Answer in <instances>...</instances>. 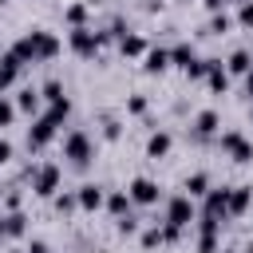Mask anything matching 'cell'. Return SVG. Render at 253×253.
Segmentation results:
<instances>
[{"mask_svg":"<svg viewBox=\"0 0 253 253\" xmlns=\"http://www.w3.org/2000/svg\"><path fill=\"white\" fill-rule=\"evenodd\" d=\"M221 150H225L233 162H249V158H253V142H249L241 130H225V134H221Z\"/></svg>","mask_w":253,"mask_h":253,"instance_id":"cell-1","label":"cell"},{"mask_svg":"<svg viewBox=\"0 0 253 253\" xmlns=\"http://www.w3.org/2000/svg\"><path fill=\"white\" fill-rule=\"evenodd\" d=\"M63 154L75 162V166H83V162H91V138L83 134V130H75V134H67V142H63Z\"/></svg>","mask_w":253,"mask_h":253,"instance_id":"cell-4","label":"cell"},{"mask_svg":"<svg viewBox=\"0 0 253 253\" xmlns=\"http://www.w3.org/2000/svg\"><path fill=\"white\" fill-rule=\"evenodd\" d=\"M32 47H36V59H51L59 51V40L51 32H32Z\"/></svg>","mask_w":253,"mask_h":253,"instance_id":"cell-8","label":"cell"},{"mask_svg":"<svg viewBox=\"0 0 253 253\" xmlns=\"http://www.w3.org/2000/svg\"><path fill=\"white\" fill-rule=\"evenodd\" d=\"M170 63H174V67H182V71L190 75V71H194V63H198V51H194L190 43H178V47L170 51Z\"/></svg>","mask_w":253,"mask_h":253,"instance_id":"cell-12","label":"cell"},{"mask_svg":"<svg viewBox=\"0 0 253 253\" xmlns=\"http://www.w3.org/2000/svg\"><path fill=\"white\" fill-rule=\"evenodd\" d=\"M225 253H233V249H225Z\"/></svg>","mask_w":253,"mask_h":253,"instance_id":"cell-39","label":"cell"},{"mask_svg":"<svg viewBox=\"0 0 253 253\" xmlns=\"http://www.w3.org/2000/svg\"><path fill=\"white\" fill-rule=\"evenodd\" d=\"M32 190H36L40 198H51V194L59 190V166H40V170H36Z\"/></svg>","mask_w":253,"mask_h":253,"instance_id":"cell-5","label":"cell"},{"mask_svg":"<svg viewBox=\"0 0 253 253\" xmlns=\"http://www.w3.org/2000/svg\"><path fill=\"white\" fill-rule=\"evenodd\" d=\"M75 206H79L75 194H59V198H55V210H59V213H67V210H75Z\"/></svg>","mask_w":253,"mask_h":253,"instance_id":"cell-27","label":"cell"},{"mask_svg":"<svg viewBox=\"0 0 253 253\" xmlns=\"http://www.w3.org/2000/svg\"><path fill=\"white\" fill-rule=\"evenodd\" d=\"M71 47H75L83 59H91V55L103 47V36H95L91 28H71Z\"/></svg>","mask_w":253,"mask_h":253,"instance_id":"cell-3","label":"cell"},{"mask_svg":"<svg viewBox=\"0 0 253 253\" xmlns=\"http://www.w3.org/2000/svg\"><path fill=\"white\" fill-rule=\"evenodd\" d=\"M249 115H253V111H249Z\"/></svg>","mask_w":253,"mask_h":253,"instance_id":"cell-41","label":"cell"},{"mask_svg":"<svg viewBox=\"0 0 253 253\" xmlns=\"http://www.w3.org/2000/svg\"><path fill=\"white\" fill-rule=\"evenodd\" d=\"M162 241H166L162 229H146V233H142V245H146V249H154V245H162Z\"/></svg>","mask_w":253,"mask_h":253,"instance_id":"cell-28","label":"cell"},{"mask_svg":"<svg viewBox=\"0 0 253 253\" xmlns=\"http://www.w3.org/2000/svg\"><path fill=\"white\" fill-rule=\"evenodd\" d=\"M198 194H210V178H206L202 170L186 178V198H198Z\"/></svg>","mask_w":253,"mask_h":253,"instance_id":"cell-20","label":"cell"},{"mask_svg":"<svg viewBox=\"0 0 253 253\" xmlns=\"http://www.w3.org/2000/svg\"><path fill=\"white\" fill-rule=\"evenodd\" d=\"M229 71H233V75H249V71H253V55H249V51H233V55H229Z\"/></svg>","mask_w":253,"mask_h":253,"instance_id":"cell-18","label":"cell"},{"mask_svg":"<svg viewBox=\"0 0 253 253\" xmlns=\"http://www.w3.org/2000/svg\"><path fill=\"white\" fill-rule=\"evenodd\" d=\"M225 32H229V16L221 12V16H213V20H210V36H225Z\"/></svg>","mask_w":253,"mask_h":253,"instance_id":"cell-26","label":"cell"},{"mask_svg":"<svg viewBox=\"0 0 253 253\" xmlns=\"http://www.w3.org/2000/svg\"><path fill=\"white\" fill-rule=\"evenodd\" d=\"M119 233H134V217H119Z\"/></svg>","mask_w":253,"mask_h":253,"instance_id":"cell-35","label":"cell"},{"mask_svg":"<svg viewBox=\"0 0 253 253\" xmlns=\"http://www.w3.org/2000/svg\"><path fill=\"white\" fill-rule=\"evenodd\" d=\"M91 4H99V0H91Z\"/></svg>","mask_w":253,"mask_h":253,"instance_id":"cell-40","label":"cell"},{"mask_svg":"<svg viewBox=\"0 0 253 253\" xmlns=\"http://www.w3.org/2000/svg\"><path fill=\"white\" fill-rule=\"evenodd\" d=\"M103 134H107V138H119V123H115V119H107V126H103Z\"/></svg>","mask_w":253,"mask_h":253,"instance_id":"cell-34","label":"cell"},{"mask_svg":"<svg viewBox=\"0 0 253 253\" xmlns=\"http://www.w3.org/2000/svg\"><path fill=\"white\" fill-rule=\"evenodd\" d=\"M126 107H130V115H142V111H146V99H142V95H130Z\"/></svg>","mask_w":253,"mask_h":253,"instance_id":"cell-32","label":"cell"},{"mask_svg":"<svg viewBox=\"0 0 253 253\" xmlns=\"http://www.w3.org/2000/svg\"><path fill=\"white\" fill-rule=\"evenodd\" d=\"M245 91H249V99H253V71L245 75Z\"/></svg>","mask_w":253,"mask_h":253,"instance_id":"cell-37","label":"cell"},{"mask_svg":"<svg viewBox=\"0 0 253 253\" xmlns=\"http://www.w3.org/2000/svg\"><path fill=\"white\" fill-rule=\"evenodd\" d=\"M16 107H20V111H36V107H40V95H36L32 87H24L20 99H16Z\"/></svg>","mask_w":253,"mask_h":253,"instance_id":"cell-24","label":"cell"},{"mask_svg":"<svg viewBox=\"0 0 253 253\" xmlns=\"http://www.w3.org/2000/svg\"><path fill=\"white\" fill-rule=\"evenodd\" d=\"M206 79H210V87H213V91H225V87H229V75L221 71V63H217V59H210V71H206Z\"/></svg>","mask_w":253,"mask_h":253,"instance_id":"cell-19","label":"cell"},{"mask_svg":"<svg viewBox=\"0 0 253 253\" xmlns=\"http://www.w3.org/2000/svg\"><path fill=\"white\" fill-rule=\"evenodd\" d=\"M221 4H225V0H206V8H213V12H217Z\"/></svg>","mask_w":253,"mask_h":253,"instance_id":"cell-38","label":"cell"},{"mask_svg":"<svg viewBox=\"0 0 253 253\" xmlns=\"http://www.w3.org/2000/svg\"><path fill=\"white\" fill-rule=\"evenodd\" d=\"M24 253H47V245H43V241H32V245H28Z\"/></svg>","mask_w":253,"mask_h":253,"instance_id":"cell-36","label":"cell"},{"mask_svg":"<svg viewBox=\"0 0 253 253\" xmlns=\"http://www.w3.org/2000/svg\"><path fill=\"white\" fill-rule=\"evenodd\" d=\"M130 206H134V202H130V194H123V190L107 198V210H111L115 217H130Z\"/></svg>","mask_w":253,"mask_h":253,"instance_id":"cell-16","label":"cell"},{"mask_svg":"<svg viewBox=\"0 0 253 253\" xmlns=\"http://www.w3.org/2000/svg\"><path fill=\"white\" fill-rule=\"evenodd\" d=\"M75 198H79V206H83V210H99V206H103V190H99L95 182L79 186V194H75Z\"/></svg>","mask_w":253,"mask_h":253,"instance_id":"cell-14","label":"cell"},{"mask_svg":"<svg viewBox=\"0 0 253 253\" xmlns=\"http://www.w3.org/2000/svg\"><path fill=\"white\" fill-rule=\"evenodd\" d=\"M194 130H198V134H213V130H217V115H213V111H202V115L194 119Z\"/></svg>","mask_w":253,"mask_h":253,"instance_id":"cell-22","label":"cell"},{"mask_svg":"<svg viewBox=\"0 0 253 253\" xmlns=\"http://www.w3.org/2000/svg\"><path fill=\"white\" fill-rule=\"evenodd\" d=\"M63 20H67L71 28H83V20H87V4H71V8L63 12Z\"/></svg>","mask_w":253,"mask_h":253,"instance_id":"cell-23","label":"cell"},{"mask_svg":"<svg viewBox=\"0 0 253 253\" xmlns=\"http://www.w3.org/2000/svg\"><path fill=\"white\" fill-rule=\"evenodd\" d=\"M43 99H47V103H63L67 95H63V87H59L55 79H47V83H43Z\"/></svg>","mask_w":253,"mask_h":253,"instance_id":"cell-25","label":"cell"},{"mask_svg":"<svg viewBox=\"0 0 253 253\" xmlns=\"http://www.w3.org/2000/svg\"><path fill=\"white\" fill-rule=\"evenodd\" d=\"M190 217H194V202L182 194V198H170V206H166V225H174V229H186L190 225Z\"/></svg>","mask_w":253,"mask_h":253,"instance_id":"cell-2","label":"cell"},{"mask_svg":"<svg viewBox=\"0 0 253 253\" xmlns=\"http://www.w3.org/2000/svg\"><path fill=\"white\" fill-rule=\"evenodd\" d=\"M237 20H241L245 28H253V0H241V12H237Z\"/></svg>","mask_w":253,"mask_h":253,"instance_id":"cell-30","label":"cell"},{"mask_svg":"<svg viewBox=\"0 0 253 253\" xmlns=\"http://www.w3.org/2000/svg\"><path fill=\"white\" fill-rule=\"evenodd\" d=\"M249 202H253V190H249V186L229 190V213H245V210H249Z\"/></svg>","mask_w":253,"mask_h":253,"instance_id":"cell-15","label":"cell"},{"mask_svg":"<svg viewBox=\"0 0 253 253\" xmlns=\"http://www.w3.org/2000/svg\"><path fill=\"white\" fill-rule=\"evenodd\" d=\"M119 47H123V55H146L142 36H123V40H119Z\"/></svg>","mask_w":253,"mask_h":253,"instance_id":"cell-21","label":"cell"},{"mask_svg":"<svg viewBox=\"0 0 253 253\" xmlns=\"http://www.w3.org/2000/svg\"><path fill=\"white\" fill-rule=\"evenodd\" d=\"M198 249H202V253H217V233H202Z\"/></svg>","mask_w":253,"mask_h":253,"instance_id":"cell-29","label":"cell"},{"mask_svg":"<svg viewBox=\"0 0 253 253\" xmlns=\"http://www.w3.org/2000/svg\"><path fill=\"white\" fill-rule=\"evenodd\" d=\"M8 158H12V142H8V138H0V166H4Z\"/></svg>","mask_w":253,"mask_h":253,"instance_id":"cell-33","label":"cell"},{"mask_svg":"<svg viewBox=\"0 0 253 253\" xmlns=\"http://www.w3.org/2000/svg\"><path fill=\"white\" fill-rule=\"evenodd\" d=\"M126 194H130V202H134V206H154V202H158V186H154L150 178H134Z\"/></svg>","mask_w":253,"mask_h":253,"instance_id":"cell-7","label":"cell"},{"mask_svg":"<svg viewBox=\"0 0 253 253\" xmlns=\"http://www.w3.org/2000/svg\"><path fill=\"white\" fill-rule=\"evenodd\" d=\"M206 213L210 217H225L229 213V190H210L206 194Z\"/></svg>","mask_w":253,"mask_h":253,"instance_id":"cell-10","label":"cell"},{"mask_svg":"<svg viewBox=\"0 0 253 253\" xmlns=\"http://www.w3.org/2000/svg\"><path fill=\"white\" fill-rule=\"evenodd\" d=\"M28 229V217L20 213V210H8L4 217H0V237H20Z\"/></svg>","mask_w":253,"mask_h":253,"instance_id":"cell-9","label":"cell"},{"mask_svg":"<svg viewBox=\"0 0 253 253\" xmlns=\"http://www.w3.org/2000/svg\"><path fill=\"white\" fill-rule=\"evenodd\" d=\"M142 67H146L150 75L166 71V67H170V51H166V47H150V51H146V63H142Z\"/></svg>","mask_w":253,"mask_h":253,"instance_id":"cell-13","label":"cell"},{"mask_svg":"<svg viewBox=\"0 0 253 253\" xmlns=\"http://www.w3.org/2000/svg\"><path fill=\"white\" fill-rule=\"evenodd\" d=\"M20 67H24V63L16 59V51H8V55H0V91L16 83V75H20Z\"/></svg>","mask_w":253,"mask_h":253,"instance_id":"cell-11","label":"cell"},{"mask_svg":"<svg viewBox=\"0 0 253 253\" xmlns=\"http://www.w3.org/2000/svg\"><path fill=\"white\" fill-rule=\"evenodd\" d=\"M0 4H4V0H0Z\"/></svg>","mask_w":253,"mask_h":253,"instance_id":"cell-42","label":"cell"},{"mask_svg":"<svg viewBox=\"0 0 253 253\" xmlns=\"http://www.w3.org/2000/svg\"><path fill=\"white\" fill-rule=\"evenodd\" d=\"M146 154H150V158H162V154H170V134H166V130L150 134V142H146Z\"/></svg>","mask_w":253,"mask_h":253,"instance_id":"cell-17","label":"cell"},{"mask_svg":"<svg viewBox=\"0 0 253 253\" xmlns=\"http://www.w3.org/2000/svg\"><path fill=\"white\" fill-rule=\"evenodd\" d=\"M55 126H59V123H55L51 115H43V119H36V126L28 130V146H47V142L55 138Z\"/></svg>","mask_w":253,"mask_h":253,"instance_id":"cell-6","label":"cell"},{"mask_svg":"<svg viewBox=\"0 0 253 253\" xmlns=\"http://www.w3.org/2000/svg\"><path fill=\"white\" fill-rule=\"evenodd\" d=\"M12 119H16V107H12L8 99H0V126H8Z\"/></svg>","mask_w":253,"mask_h":253,"instance_id":"cell-31","label":"cell"}]
</instances>
